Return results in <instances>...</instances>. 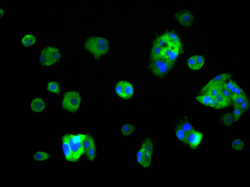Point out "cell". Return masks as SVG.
Here are the masks:
<instances>
[{
	"label": "cell",
	"mask_w": 250,
	"mask_h": 187,
	"mask_svg": "<svg viewBox=\"0 0 250 187\" xmlns=\"http://www.w3.org/2000/svg\"><path fill=\"white\" fill-rule=\"evenodd\" d=\"M84 47L93 55L96 60H98L108 52L109 44L108 40L105 38L93 36L89 38L86 40Z\"/></svg>",
	"instance_id": "1"
},
{
	"label": "cell",
	"mask_w": 250,
	"mask_h": 187,
	"mask_svg": "<svg viewBox=\"0 0 250 187\" xmlns=\"http://www.w3.org/2000/svg\"><path fill=\"white\" fill-rule=\"evenodd\" d=\"M153 150L152 141L149 138L145 139L136 155L137 162L143 168H148L150 165Z\"/></svg>",
	"instance_id": "2"
},
{
	"label": "cell",
	"mask_w": 250,
	"mask_h": 187,
	"mask_svg": "<svg viewBox=\"0 0 250 187\" xmlns=\"http://www.w3.org/2000/svg\"><path fill=\"white\" fill-rule=\"evenodd\" d=\"M65 135L72 152L73 162H76L84 153L82 143L86 134H68Z\"/></svg>",
	"instance_id": "3"
},
{
	"label": "cell",
	"mask_w": 250,
	"mask_h": 187,
	"mask_svg": "<svg viewBox=\"0 0 250 187\" xmlns=\"http://www.w3.org/2000/svg\"><path fill=\"white\" fill-rule=\"evenodd\" d=\"M173 66L167 59L162 57L151 61L149 65L150 68L153 74L160 78L164 77Z\"/></svg>",
	"instance_id": "4"
},
{
	"label": "cell",
	"mask_w": 250,
	"mask_h": 187,
	"mask_svg": "<svg viewBox=\"0 0 250 187\" xmlns=\"http://www.w3.org/2000/svg\"><path fill=\"white\" fill-rule=\"evenodd\" d=\"M81 100V96L78 92L76 91L66 92L64 94L62 101V107L69 112H75L78 110Z\"/></svg>",
	"instance_id": "5"
},
{
	"label": "cell",
	"mask_w": 250,
	"mask_h": 187,
	"mask_svg": "<svg viewBox=\"0 0 250 187\" xmlns=\"http://www.w3.org/2000/svg\"><path fill=\"white\" fill-rule=\"evenodd\" d=\"M59 50L53 47H48L43 49L41 53L40 61L43 65L49 66L57 61L60 58Z\"/></svg>",
	"instance_id": "6"
},
{
	"label": "cell",
	"mask_w": 250,
	"mask_h": 187,
	"mask_svg": "<svg viewBox=\"0 0 250 187\" xmlns=\"http://www.w3.org/2000/svg\"><path fill=\"white\" fill-rule=\"evenodd\" d=\"M174 16L179 22L185 27L190 26L193 21V16L188 10H183L177 12L175 14Z\"/></svg>",
	"instance_id": "7"
},
{
	"label": "cell",
	"mask_w": 250,
	"mask_h": 187,
	"mask_svg": "<svg viewBox=\"0 0 250 187\" xmlns=\"http://www.w3.org/2000/svg\"><path fill=\"white\" fill-rule=\"evenodd\" d=\"M203 137V134L195 130L187 134V144L192 150L196 149L200 142Z\"/></svg>",
	"instance_id": "8"
},
{
	"label": "cell",
	"mask_w": 250,
	"mask_h": 187,
	"mask_svg": "<svg viewBox=\"0 0 250 187\" xmlns=\"http://www.w3.org/2000/svg\"><path fill=\"white\" fill-rule=\"evenodd\" d=\"M232 75L229 73L220 74L216 76L210 80L201 90L199 93L201 95L208 88L215 84L223 82L231 78Z\"/></svg>",
	"instance_id": "9"
},
{
	"label": "cell",
	"mask_w": 250,
	"mask_h": 187,
	"mask_svg": "<svg viewBox=\"0 0 250 187\" xmlns=\"http://www.w3.org/2000/svg\"><path fill=\"white\" fill-rule=\"evenodd\" d=\"M164 34L169 46L177 48L179 52L181 53L182 54L184 52L181 41L176 34L172 32H169Z\"/></svg>",
	"instance_id": "10"
},
{
	"label": "cell",
	"mask_w": 250,
	"mask_h": 187,
	"mask_svg": "<svg viewBox=\"0 0 250 187\" xmlns=\"http://www.w3.org/2000/svg\"><path fill=\"white\" fill-rule=\"evenodd\" d=\"M119 82L122 98L125 100L130 99L132 96L134 92L133 85L130 82L125 81H120Z\"/></svg>",
	"instance_id": "11"
},
{
	"label": "cell",
	"mask_w": 250,
	"mask_h": 187,
	"mask_svg": "<svg viewBox=\"0 0 250 187\" xmlns=\"http://www.w3.org/2000/svg\"><path fill=\"white\" fill-rule=\"evenodd\" d=\"M195 98L199 102L205 106L217 109H220L215 99L209 95H200L196 96Z\"/></svg>",
	"instance_id": "12"
},
{
	"label": "cell",
	"mask_w": 250,
	"mask_h": 187,
	"mask_svg": "<svg viewBox=\"0 0 250 187\" xmlns=\"http://www.w3.org/2000/svg\"><path fill=\"white\" fill-rule=\"evenodd\" d=\"M223 85L232 94L240 95L245 93L240 87L231 78L226 80L224 83Z\"/></svg>",
	"instance_id": "13"
},
{
	"label": "cell",
	"mask_w": 250,
	"mask_h": 187,
	"mask_svg": "<svg viewBox=\"0 0 250 187\" xmlns=\"http://www.w3.org/2000/svg\"><path fill=\"white\" fill-rule=\"evenodd\" d=\"M62 149L65 158L67 161L73 162L72 152L65 135L62 138Z\"/></svg>",
	"instance_id": "14"
},
{
	"label": "cell",
	"mask_w": 250,
	"mask_h": 187,
	"mask_svg": "<svg viewBox=\"0 0 250 187\" xmlns=\"http://www.w3.org/2000/svg\"><path fill=\"white\" fill-rule=\"evenodd\" d=\"M225 81L210 86L201 95H208L214 98L221 92Z\"/></svg>",
	"instance_id": "15"
},
{
	"label": "cell",
	"mask_w": 250,
	"mask_h": 187,
	"mask_svg": "<svg viewBox=\"0 0 250 187\" xmlns=\"http://www.w3.org/2000/svg\"><path fill=\"white\" fill-rule=\"evenodd\" d=\"M32 110L35 112H39L42 111L45 107L44 102L41 98H36L32 101L31 104Z\"/></svg>",
	"instance_id": "16"
},
{
	"label": "cell",
	"mask_w": 250,
	"mask_h": 187,
	"mask_svg": "<svg viewBox=\"0 0 250 187\" xmlns=\"http://www.w3.org/2000/svg\"><path fill=\"white\" fill-rule=\"evenodd\" d=\"M219 106L220 109L229 106L232 104L231 100L225 97L221 92L214 98Z\"/></svg>",
	"instance_id": "17"
},
{
	"label": "cell",
	"mask_w": 250,
	"mask_h": 187,
	"mask_svg": "<svg viewBox=\"0 0 250 187\" xmlns=\"http://www.w3.org/2000/svg\"><path fill=\"white\" fill-rule=\"evenodd\" d=\"M179 124L182 129L187 134L195 130L186 116H184L181 120Z\"/></svg>",
	"instance_id": "18"
},
{
	"label": "cell",
	"mask_w": 250,
	"mask_h": 187,
	"mask_svg": "<svg viewBox=\"0 0 250 187\" xmlns=\"http://www.w3.org/2000/svg\"><path fill=\"white\" fill-rule=\"evenodd\" d=\"M162 49L160 46L153 42L150 55L151 61L155 60L161 57Z\"/></svg>",
	"instance_id": "19"
},
{
	"label": "cell",
	"mask_w": 250,
	"mask_h": 187,
	"mask_svg": "<svg viewBox=\"0 0 250 187\" xmlns=\"http://www.w3.org/2000/svg\"><path fill=\"white\" fill-rule=\"evenodd\" d=\"M220 120L222 124L226 127L231 126L234 122L232 114L230 112L223 114L221 116Z\"/></svg>",
	"instance_id": "20"
},
{
	"label": "cell",
	"mask_w": 250,
	"mask_h": 187,
	"mask_svg": "<svg viewBox=\"0 0 250 187\" xmlns=\"http://www.w3.org/2000/svg\"><path fill=\"white\" fill-rule=\"evenodd\" d=\"M248 99L246 93L240 95L232 94L231 99L233 104L239 106Z\"/></svg>",
	"instance_id": "21"
},
{
	"label": "cell",
	"mask_w": 250,
	"mask_h": 187,
	"mask_svg": "<svg viewBox=\"0 0 250 187\" xmlns=\"http://www.w3.org/2000/svg\"><path fill=\"white\" fill-rule=\"evenodd\" d=\"M82 145L84 150V153L91 146L95 144L93 137L91 135L87 134L83 140Z\"/></svg>",
	"instance_id": "22"
},
{
	"label": "cell",
	"mask_w": 250,
	"mask_h": 187,
	"mask_svg": "<svg viewBox=\"0 0 250 187\" xmlns=\"http://www.w3.org/2000/svg\"><path fill=\"white\" fill-rule=\"evenodd\" d=\"M175 131L176 136L178 140L187 144V134L182 129L179 123L176 127Z\"/></svg>",
	"instance_id": "23"
},
{
	"label": "cell",
	"mask_w": 250,
	"mask_h": 187,
	"mask_svg": "<svg viewBox=\"0 0 250 187\" xmlns=\"http://www.w3.org/2000/svg\"><path fill=\"white\" fill-rule=\"evenodd\" d=\"M87 159L90 161H93L95 159L96 151L95 144L90 147L84 153Z\"/></svg>",
	"instance_id": "24"
},
{
	"label": "cell",
	"mask_w": 250,
	"mask_h": 187,
	"mask_svg": "<svg viewBox=\"0 0 250 187\" xmlns=\"http://www.w3.org/2000/svg\"><path fill=\"white\" fill-rule=\"evenodd\" d=\"M153 42L163 48L170 46L164 34L157 37Z\"/></svg>",
	"instance_id": "25"
},
{
	"label": "cell",
	"mask_w": 250,
	"mask_h": 187,
	"mask_svg": "<svg viewBox=\"0 0 250 187\" xmlns=\"http://www.w3.org/2000/svg\"><path fill=\"white\" fill-rule=\"evenodd\" d=\"M36 41V38L33 35L27 34L22 38L21 42L26 47H29L33 45Z\"/></svg>",
	"instance_id": "26"
},
{
	"label": "cell",
	"mask_w": 250,
	"mask_h": 187,
	"mask_svg": "<svg viewBox=\"0 0 250 187\" xmlns=\"http://www.w3.org/2000/svg\"><path fill=\"white\" fill-rule=\"evenodd\" d=\"M135 129V127L134 125L130 124H126L122 126L121 131L124 135L128 136L132 134Z\"/></svg>",
	"instance_id": "27"
},
{
	"label": "cell",
	"mask_w": 250,
	"mask_h": 187,
	"mask_svg": "<svg viewBox=\"0 0 250 187\" xmlns=\"http://www.w3.org/2000/svg\"><path fill=\"white\" fill-rule=\"evenodd\" d=\"M48 87L47 90L52 93L59 94L60 91L59 84L58 82L55 81H51L49 82L47 84Z\"/></svg>",
	"instance_id": "28"
},
{
	"label": "cell",
	"mask_w": 250,
	"mask_h": 187,
	"mask_svg": "<svg viewBox=\"0 0 250 187\" xmlns=\"http://www.w3.org/2000/svg\"><path fill=\"white\" fill-rule=\"evenodd\" d=\"M179 53L178 48L173 46L172 50L167 59L173 66L176 61Z\"/></svg>",
	"instance_id": "29"
},
{
	"label": "cell",
	"mask_w": 250,
	"mask_h": 187,
	"mask_svg": "<svg viewBox=\"0 0 250 187\" xmlns=\"http://www.w3.org/2000/svg\"><path fill=\"white\" fill-rule=\"evenodd\" d=\"M233 112L232 114L234 122H237L243 114V112L237 105L233 104Z\"/></svg>",
	"instance_id": "30"
},
{
	"label": "cell",
	"mask_w": 250,
	"mask_h": 187,
	"mask_svg": "<svg viewBox=\"0 0 250 187\" xmlns=\"http://www.w3.org/2000/svg\"><path fill=\"white\" fill-rule=\"evenodd\" d=\"M231 146L234 150L237 151L243 149L244 147V143L243 141L238 139H236L233 141L232 143Z\"/></svg>",
	"instance_id": "31"
},
{
	"label": "cell",
	"mask_w": 250,
	"mask_h": 187,
	"mask_svg": "<svg viewBox=\"0 0 250 187\" xmlns=\"http://www.w3.org/2000/svg\"><path fill=\"white\" fill-rule=\"evenodd\" d=\"M50 156L47 153L43 151H38L34 156L35 159L37 160L42 161L46 159Z\"/></svg>",
	"instance_id": "32"
},
{
	"label": "cell",
	"mask_w": 250,
	"mask_h": 187,
	"mask_svg": "<svg viewBox=\"0 0 250 187\" xmlns=\"http://www.w3.org/2000/svg\"><path fill=\"white\" fill-rule=\"evenodd\" d=\"M195 59L198 70L200 69L203 66L205 62V58L203 56L196 55L194 56Z\"/></svg>",
	"instance_id": "33"
},
{
	"label": "cell",
	"mask_w": 250,
	"mask_h": 187,
	"mask_svg": "<svg viewBox=\"0 0 250 187\" xmlns=\"http://www.w3.org/2000/svg\"><path fill=\"white\" fill-rule=\"evenodd\" d=\"M187 64L188 67L194 70H198L196 61L194 56L189 58L187 60Z\"/></svg>",
	"instance_id": "34"
},
{
	"label": "cell",
	"mask_w": 250,
	"mask_h": 187,
	"mask_svg": "<svg viewBox=\"0 0 250 187\" xmlns=\"http://www.w3.org/2000/svg\"><path fill=\"white\" fill-rule=\"evenodd\" d=\"M173 46H170L162 48L161 57L167 59L172 50Z\"/></svg>",
	"instance_id": "35"
},
{
	"label": "cell",
	"mask_w": 250,
	"mask_h": 187,
	"mask_svg": "<svg viewBox=\"0 0 250 187\" xmlns=\"http://www.w3.org/2000/svg\"><path fill=\"white\" fill-rule=\"evenodd\" d=\"M249 101L248 99L238 106L243 113L248 110L249 108Z\"/></svg>",
	"instance_id": "36"
},
{
	"label": "cell",
	"mask_w": 250,
	"mask_h": 187,
	"mask_svg": "<svg viewBox=\"0 0 250 187\" xmlns=\"http://www.w3.org/2000/svg\"><path fill=\"white\" fill-rule=\"evenodd\" d=\"M221 92L225 97L231 100V96L232 94L230 92L224 85L223 84Z\"/></svg>",
	"instance_id": "37"
}]
</instances>
